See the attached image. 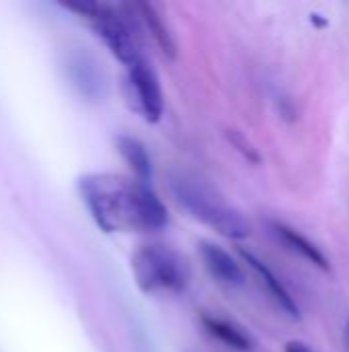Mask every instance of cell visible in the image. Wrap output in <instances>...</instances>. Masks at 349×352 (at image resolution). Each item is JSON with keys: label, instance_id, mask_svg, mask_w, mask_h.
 Masks as SVG:
<instances>
[{"label": "cell", "instance_id": "obj_9", "mask_svg": "<svg viewBox=\"0 0 349 352\" xmlns=\"http://www.w3.org/2000/svg\"><path fill=\"white\" fill-rule=\"evenodd\" d=\"M68 72L74 82V87L88 99H99L103 97L105 80L103 74L99 72L97 64L82 54H76L68 60Z\"/></svg>", "mask_w": 349, "mask_h": 352}, {"label": "cell", "instance_id": "obj_2", "mask_svg": "<svg viewBox=\"0 0 349 352\" xmlns=\"http://www.w3.org/2000/svg\"><path fill=\"white\" fill-rule=\"evenodd\" d=\"M171 190L175 200L195 221L208 225L216 233L228 239H245L251 235L249 221L206 184L187 175H177L171 182Z\"/></svg>", "mask_w": 349, "mask_h": 352}, {"label": "cell", "instance_id": "obj_8", "mask_svg": "<svg viewBox=\"0 0 349 352\" xmlns=\"http://www.w3.org/2000/svg\"><path fill=\"white\" fill-rule=\"evenodd\" d=\"M272 229L274 233L278 235V239L292 252H296L300 258H304L306 262H311L313 266H317L319 270L323 272H331V264H329V258L323 254V250L313 243L311 239H306L302 233H298L294 227H288L284 223H272Z\"/></svg>", "mask_w": 349, "mask_h": 352}, {"label": "cell", "instance_id": "obj_4", "mask_svg": "<svg viewBox=\"0 0 349 352\" xmlns=\"http://www.w3.org/2000/svg\"><path fill=\"white\" fill-rule=\"evenodd\" d=\"M66 6L70 10L80 12L91 23L93 31L105 41L109 52L119 62L130 66L132 62L142 58L132 25L113 6H107V4H101V2H72V4H66Z\"/></svg>", "mask_w": 349, "mask_h": 352}, {"label": "cell", "instance_id": "obj_3", "mask_svg": "<svg viewBox=\"0 0 349 352\" xmlns=\"http://www.w3.org/2000/svg\"><path fill=\"white\" fill-rule=\"evenodd\" d=\"M134 280L146 295L181 293L189 283V266L183 256L167 245H142L132 256Z\"/></svg>", "mask_w": 349, "mask_h": 352}, {"label": "cell", "instance_id": "obj_6", "mask_svg": "<svg viewBox=\"0 0 349 352\" xmlns=\"http://www.w3.org/2000/svg\"><path fill=\"white\" fill-rule=\"evenodd\" d=\"M200 256L202 262L206 266V270L220 283L226 287H243L245 285V272L241 268V264L232 258V254H228L224 248L204 241L200 243Z\"/></svg>", "mask_w": 349, "mask_h": 352}, {"label": "cell", "instance_id": "obj_7", "mask_svg": "<svg viewBox=\"0 0 349 352\" xmlns=\"http://www.w3.org/2000/svg\"><path fill=\"white\" fill-rule=\"evenodd\" d=\"M241 258L245 260V264L251 266V270L257 274V278L261 280L263 289H265V291L269 293V297L280 305V309H282L284 314H288L290 318L300 320V309H298L296 301H294L292 295L286 291V287L282 285V280L272 272V268H267L255 254H251V252H247V250H241Z\"/></svg>", "mask_w": 349, "mask_h": 352}, {"label": "cell", "instance_id": "obj_1", "mask_svg": "<svg viewBox=\"0 0 349 352\" xmlns=\"http://www.w3.org/2000/svg\"><path fill=\"white\" fill-rule=\"evenodd\" d=\"M78 192L95 223L107 233H150L169 223L160 198L136 177L88 173L78 179Z\"/></svg>", "mask_w": 349, "mask_h": 352}, {"label": "cell", "instance_id": "obj_10", "mask_svg": "<svg viewBox=\"0 0 349 352\" xmlns=\"http://www.w3.org/2000/svg\"><path fill=\"white\" fill-rule=\"evenodd\" d=\"M115 144H117V151L123 157V161L132 167L136 179L148 184V179L152 177V161H150V155H148L146 146L138 138L125 136V134L117 136Z\"/></svg>", "mask_w": 349, "mask_h": 352}, {"label": "cell", "instance_id": "obj_12", "mask_svg": "<svg viewBox=\"0 0 349 352\" xmlns=\"http://www.w3.org/2000/svg\"><path fill=\"white\" fill-rule=\"evenodd\" d=\"M204 326L214 338H218L220 342H224L226 346H230L234 351L247 352L253 349L251 338L243 330L232 326L230 322H224V320H218V318H204Z\"/></svg>", "mask_w": 349, "mask_h": 352}, {"label": "cell", "instance_id": "obj_11", "mask_svg": "<svg viewBox=\"0 0 349 352\" xmlns=\"http://www.w3.org/2000/svg\"><path fill=\"white\" fill-rule=\"evenodd\" d=\"M134 8L140 12L144 25L148 27V31L152 33V37L156 39V43L160 45V50H163L167 56L173 58V56H175V39H173L169 27L165 25L163 16L158 14L156 6H154V4H148V2H138V4H134Z\"/></svg>", "mask_w": 349, "mask_h": 352}, {"label": "cell", "instance_id": "obj_5", "mask_svg": "<svg viewBox=\"0 0 349 352\" xmlns=\"http://www.w3.org/2000/svg\"><path fill=\"white\" fill-rule=\"evenodd\" d=\"M128 87L136 101V109L148 122H158L163 116V91L154 70L144 58H138L128 66Z\"/></svg>", "mask_w": 349, "mask_h": 352}, {"label": "cell", "instance_id": "obj_13", "mask_svg": "<svg viewBox=\"0 0 349 352\" xmlns=\"http://www.w3.org/2000/svg\"><path fill=\"white\" fill-rule=\"evenodd\" d=\"M284 352H313L304 342H298V340H292L284 346Z\"/></svg>", "mask_w": 349, "mask_h": 352}]
</instances>
